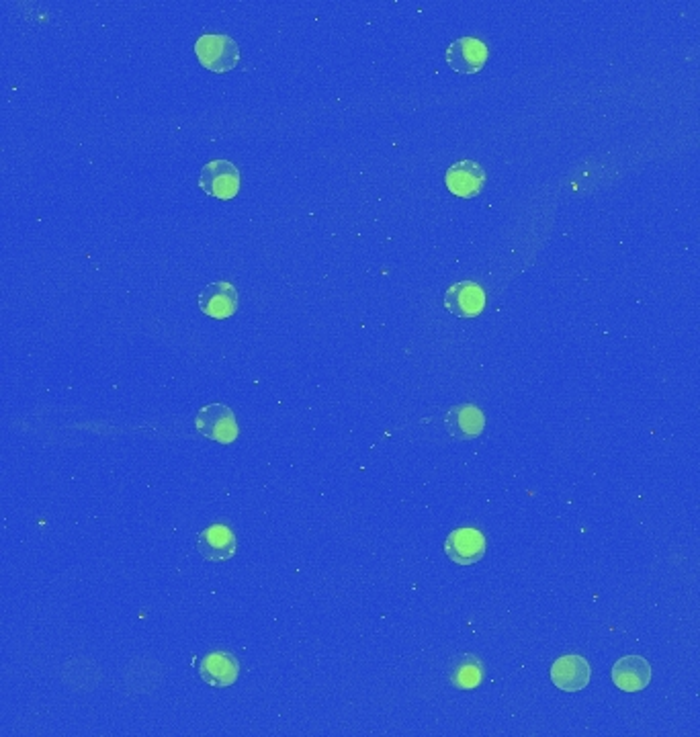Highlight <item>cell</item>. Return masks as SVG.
I'll list each match as a JSON object with an SVG mask.
<instances>
[{"mask_svg": "<svg viewBox=\"0 0 700 737\" xmlns=\"http://www.w3.org/2000/svg\"><path fill=\"white\" fill-rule=\"evenodd\" d=\"M195 54L201 66L215 74L230 72L240 62L238 43L230 35H224V33L201 35L195 43Z\"/></svg>", "mask_w": 700, "mask_h": 737, "instance_id": "6da1fadb", "label": "cell"}, {"mask_svg": "<svg viewBox=\"0 0 700 737\" xmlns=\"http://www.w3.org/2000/svg\"><path fill=\"white\" fill-rule=\"evenodd\" d=\"M199 187L217 199H234L240 193V170L230 160H211L201 168Z\"/></svg>", "mask_w": 700, "mask_h": 737, "instance_id": "7a4b0ae2", "label": "cell"}, {"mask_svg": "<svg viewBox=\"0 0 700 737\" xmlns=\"http://www.w3.org/2000/svg\"><path fill=\"white\" fill-rule=\"evenodd\" d=\"M195 426L209 441L230 445L238 439V422L234 412L224 404H209L199 410Z\"/></svg>", "mask_w": 700, "mask_h": 737, "instance_id": "3957f363", "label": "cell"}, {"mask_svg": "<svg viewBox=\"0 0 700 737\" xmlns=\"http://www.w3.org/2000/svg\"><path fill=\"white\" fill-rule=\"evenodd\" d=\"M490 50L481 39L461 37L447 48V64L457 74H477L488 64Z\"/></svg>", "mask_w": 700, "mask_h": 737, "instance_id": "277c9868", "label": "cell"}, {"mask_svg": "<svg viewBox=\"0 0 700 737\" xmlns=\"http://www.w3.org/2000/svg\"><path fill=\"white\" fill-rule=\"evenodd\" d=\"M486 303H488V297H486L484 287L473 281L455 283L445 293V308L453 316L465 318V320L481 316V312L486 310Z\"/></svg>", "mask_w": 700, "mask_h": 737, "instance_id": "5b68a950", "label": "cell"}, {"mask_svg": "<svg viewBox=\"0 0 700 737\" xmlns=\"http://www.w3.org/2000/svg\"><path fill=\"white\" fill-rule=\"evenodd\" d=\"M445 183L453 195L471 199L484 191L488 183V175H486V168L481 164L473 160H459L453 166H449L447 175H445Z\"/></svg>", "mask_w": 700, "mask_h": 737, "instance_id": "8992f818", "label": "cell"}, {"mask_svg": "<svg viewBox=\"0 0 700 737\" xmlns=\"http://www.w3.org/2000/svg\"><path fill=\"white\" fill-rule=\"evenodd\" d=\"M486 551L488 541L477 529H457L449 533L445 541V553L457 566H473V563L484 559Z\"/></svg>", "mask_w": 700, "mask_h": 737, "instance_id": "52a82bcc", "label": "cell"}, {"mask_svg": "<svg viewBox=\"0 0 700 737\" xmlns=\"http://www.w3.org/2000/svg\"><path fill=\"white\" fill-rule=\"evenodd\" d=\"M199 308L205 316L215 320H226L238 310V291L228 281H217L199 291Z\"/></svg>", "mask_w": 700, "mask_h": 737, "instance_id": "ba28073f", "label": "cell"}, {"mask_svg": "<svg viewBox=\"0 0 700 737\" xmlns=\"http://www.w3.org/2000/svg\"><path fill=\"white\" fill-rule=\"evenodd\" d=\"M445 428L453 439L471 441L486 430V414L473 404H461L445 414Z\"/></svg>", "mask_w": 700, "mask_h": 737, "instance_id": "9c48e42d", "label": "cell"}, {"mask_svg": "<svg viewBox=\"0 0 700 737\" xmlns=\"http://www.w3.org/2000/svg\"><path fill=\"white\" fill-rule=\"evenodd\" d=\"M592 676L590 664L582 656H563L551 666V680L563 692H580Z\"/></svg>", "mask_w": 700, "mask_h": 737, "instance_id": "30bf717a", "label": "cell"}, {"mask_svg": "<svg viewBox=\"0 0 700 737\" xmlns=\"http://www.w3.org/2000/svg\"><path fill=\"white\" fill-rule=\"evenodd\" d=\"M195 545H197V551L207 561H226L238 549V541H236V535L232 533V529L226 527V525H220V523L203 529L197 535Z\"/></svg>", "mask_w": 700, "mask_h": 737, "instance_id": "8fae6325", "label": "cell"}, {"mask_svg": "<svg viewBox=\"0 0 700 737\" xmlns=\"http://www.w3.org/2000/svg\"><path fill=\"white\" fill-rule=\"evenodd\" d=\"M612 684L623 692H641L651 682V666L641 656H625L612 666Z\"/></svg>", "mask_w": 700, "mask_h": 737, "instance_id": "7c38bea8", "label": "cell"}, {"mask_svg": "<svg viewBox=\"0 0 700 737\" xmlns=\"http://www.w3.org/2000/svg\"><path fill=\"white\" fill-rule=\"evenodd\" d=\"M199 674L205 684L215 688H226L238 680L240 664L228 652H213L201 660Z\"/></svg>", "mask_w": 700, "mask_h": 737, "instance_id": "4fadbf2b", "label": "cell"}, {"mask_svg": "<svg viewBox=\"0 0 700 737\" xmlns=\"http://www.w3.org/2000/svg\"><path fill=\"white\" fill-rule=\"evenodd\" d=\"M449 680L459 690H473L484 680V666L475 656L465 654L453 664Z\"/></svg>", "mask_w": 700, "mask_h": 737, "instance_id": "5bb4252c", "label": "cell"}]
</instances>
